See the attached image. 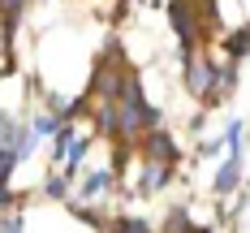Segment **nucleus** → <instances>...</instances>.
<instances>
[{
    "label": "nucleus",
    "instance_id": "obj_1",
    "mask_svg": "<svg viewBox=\"0 0 250 233\" xmlns=\"http://www.w3.org/2000/svg\"><path fill=\"white\" fill-rule=\"evenodd\" d=\"M211 78H216V65H207L199 56L186 65V86H190L194 95H203V100H207V91H211Z\"/></svg>",
    "mask_w": 250,
    "mask_h": 233
},
{
    "label": "nucleus",
    "instance_id": "obj_2",
    "mask_svg": "<svg viewBox=\"0 0 250 233\" xmlns=\"http://www.w3.org/2000/svg\"><path fill=\"white\" fill-rule=\"evenodd\" d=\"M177 143H173V134H164V129H151L147 134V160H164V164H173L177 160Z\"/></svg>",
    "mask_w": 250,
    "mask_h": 233
},
{
    "label": "nucleus",
    "instance_id": "obj_3",
    "mask_svg": "<svg viewBox=\"0 0 250 233\" xmlns=\"http://www.w3.org/2000/svg\"><path fill=\"white\" fill-rule=\"evenodd\" d=\"M237 181H242V164H237V155H229L220 164V173H216V194H229Z\"/></svg>",
    "mask_w": 250,
    "mask_h": 233
},
{
    "label": "nucleus",
    "instance_id": "obj_4",
    "mask_svg": "<svg viewBox=\"0 0 250 233\" xmlns=\"http://www.w3.org/2000/svg\"><path fill=\"white\" fill-rule=\"evenodd\" d=\"M164 181H168V164H164V160H147V164H143V181H138V186H143V190H160Z\"/></svg>",
    "mask_w": 250,
    "mask_h": 233
},
{
    "label": "nucleus",
    "instance_id": "obj_5",
    "mask_svg": "<svg viewBox=\"0 0 250 233\" xmlns=\"http://www.w3.org/2000/svg\"><path fill=\"white\" fill-rule=\"evenodd\" d=\"M225 52L233 56V61H237V56H246V52H250V26H242V30H233V35H229V39H225Z\"/></svg>",
    "mask_w": 250,
    "mask_h": 233
},
{
    "label": "nucleus",
    "instance_id": "obj_6",
    "mask_svg": "<svg viewBox=\"0 0 250 233\" xmlns=\"http://www.w3.org/2000/svg\"><path fill=\"white\" fill-rule=\"evenodd\" d=\"M108 186H112V169H100V173H91V177H86L82 194H100V190H108Z\"/></svg>",
    "mask_w": 250,
    "mask_h": 233
},
{
    "label": "nucleus",
    "instance_id": "obj_7",
    "mask_svg": "<svg viewBox=\"0 0 250 233\" xmlns=\"http://www.w3.org/2000/svg\"><path fill=\"white\" fill-rule=\"evenodd\" d=\"M108 233H151V229H147V220H138V216H121V220H112Z\"/></svg>",
    "mask_w": 250,
    "mask_h": 233
},
{
    "label": "nucleus",
    "instance_id": "obj_8",
    "mask_svg": "<svg viewBox=\"0 0 250 233\" xmlns=\"http://www.w3.org/2000/svg\"><path fill=\"white\" fill-rule=\"evenodd\" d=\"M225 143H229V151H233V155L242 151V126H237V121H233V126L225 129Z\"/></svg>",
    "mask_w": 250,
    "mask_h": 233
},
{
    "label": "nucleus",
    "instance_id": "obj_9",
    "mask_svg": "<svg viewBox=\"0 0 250 233\" xmlns=\"http://www.w3.org/2000/svg\"><path fill=\"white\" fill-rule=\"evenodd\" d=\"M26 4H30V0H0V13H4L9 22H13V18H18V13L26 9Z\"/></svg>",
    "mask_w": 250,
    "mask_h": 233
},
{
    "label": "nucleus",
    "instance_id": "obj_10",
    "mask_svg": "<svg viewBox=\"0 0 250 233\" xmlns=\"http://www.w3.org/2000/svg\"><path fill=\"white\" fill-rule=\"evenodd\" d=\"M43 190H48L52 199H61V194H65V181H61V177H52V181H48V186H43Z\"/></svg>",
    "mask_w": 250,
    "mask_h": 233
},
{
    "label": "nucleus",
    "instance_id": "obj_11",
    "mask_svg": "<svg viewBox=\"0 0 250 233\" xmlns=\"http://www.w3.org/2000/svg\"><path fill=\"white\" fill-rule=\"evenodd\" d=\"M0 233H22V220H18V216H13V220H4V229Z\"/></svg>",
    "mask_w": 250,
    "mask_h": 233
}]
</instances>
